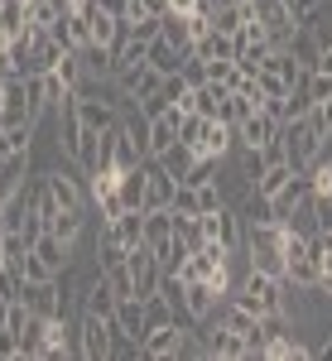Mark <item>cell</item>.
<instances>
[{
  "mask_svg": "<svg viewBox=\"0 0 332 361\" xmlns=\"http://www.w3.org/2000/svg\"><path fill=\"white\" fill-rule=\"evenodd\" d=\"M20 270H25V284H49V279H58L54 270H49V265H44V260L34 255V246L25 250V260H20Z\"/></svg>",
  "mask_w": 332,
  "mask_h": 361,
  "instance_id": "obj_28",
  "label": "cell"
},
{
  "mask_svg": "<svg viewBox=\"0 0 332 361\" xmlns=\"http://www.w3.org/2000/svg\"><path fill=\"white\" fill-rule=\"evenodd\" d=\"M168 207H173L178 217H202V207H197V188H193V183H178V188H173V202H168Z\"/></svg>",
  "mask_w": 332,
  "mask_h": 361,
  "instance_id": "obj_26",
  "label": "cell"
},
{
  "mask_svg": "<svg viewBox=\"0 0 332 361\" xmlns=\"http://www.w3.org/2000/svg\"><path fill=\"white\" fill-rule=\"evenodd\" d=\"M116 304H121V294H116L111 275H106V270H97V275L82 284V313H97V318H116Z\"/></svg>",
  "mask_w": 332,
  "mask_h": 361,
  "instance_id": "obj_7",
  "label": "cell"
},
{
  "mask_svg": "<svg viewBox=\"0 0 332 361\" xmlns=\"http://www.w3.org/2000/svg\"><path fill=\"white\" fill-rule=\"evenodd\" d=\"M323 357H332V342H328V347H323Z\"/></svg>",
  "mask_w": 332,
  "mask_h": 361,
  "instance_id": "obj_40",
  "label": "cell"
},
{
  "mask_svg": "<svg viewBox=\"0 0 332 361\" xmlns=\"http://www.w3.org/2000/svg\"><path fill=\"white\" fill-rule=\"evenodd\" d=\"M111 342H116V323L97 318V313H82V323H78V352L87 361H111Z\"/></svg>",
  "mask_w": 332,
  "mask_h": 361,
  "instance_id": "obj_3",
  "label": "cell"
},
{
  "mask_svg": "<svg viewBox=\"0 0 332 361\" xmlns=\"http://www.w3.org/2000/svg\"><path fill=\"white\" fill-rule=\"evenodd\" d=\"M313 73H332V49H323V54H318V63H313Z\"/></svg>",
  "mask_w": 332,
  "mask_h": 361,
  "instance_id": "obj_36",
  "label": "cell"
},
{
  "mask_svg": "<svg viewBox=\"0 0 332 361\" xmlns=\"http://www.w3.org/2000/svg\"><path fill=\"white\" fill-rule=\"evenodd\" d=\"M121 202L135 207V212H145V164H135V169L121 173Z\"/></svg>",
  "mask_w": 332,
  "mask_h": 361,
  "instance_id": "obj_21",
  "label": "cell"
},
{
  "mask_svg": "<svg viewBox=\"0 0 332 361\" xmlns=\"http://www.w3.org/2000/svg\"><path fill=\"white\" fill-rule=\"evenodd\" d=\"M202 333H207V357H217V361H246L250 357V337L241 333H231V328H207L202 323Z\"/></svg>",
  "mask_w": 332,
  "mask_h": 361,
  "instance_id": "obj_12",
  "label": "cell"
},
{
  "mask_svg": "<svg viewBox=\"0 0 332 361\" xmlns=\"http://www.w3.org/2000/svg\"><path fill=\"white\" fill-rule=\"evenodd\" d=\"M313 212H318V231H332V188L313 193Z\"/></svg>",
  "mask_w": 332,
  "mask_h": 361,
  "instance_id": "obj_32",
  "label": "cell"
},
{
  "mask_svg": "<svg viewBox=\"0 0 332 361\" xmlns=\"http://www.w3.org/2000/svg\"><path fill=\"white\" fill-rule=\"evenodd\" d=\"M125 270H130V279H135V294L140 299H149V294H159V279H164V265H159V255H154V246H130V255H125Z\"/></svg>",
  "mask_w": 332,
  "mask_h": 361,
  "instance_id": "obj_5",
  "label": "cell"
},
{
  "mask_svg": "<svg viewBox=\"0 0 332 361\" xmlns=\"http://www.w3.org/2000/svg\"><path fill=\"white\" fill-rule=\"evenodd\" d=\"M304 92L313 102H328L332 97V73H304Z\"/></svg>",
  "mask_w": 332,
  "mask_h": 361,
  "instance_id": "obj_30",
  "label": "cell"
},
{
  "mask_svg": "<svg viewBox=\"0 0 332 361\" xmlns=\"http://www.w3.org/2000/svg\"><path fill=\"white\" fill-rule=\"evenodd\" d=\"M313 357V352H308L304 342H299V337H270V342H265V347H260V361H308Z\"/></svg>",
  "mask_w": 332,
  "mask_h": 361,
  "instance_id": "obj_16",
  "label": "cell"
},
{
  "mask_svg": "<svg viewBox=\"0 0 332 361\" xmlns=\"http://www.w3.org/2000/svg\"><path fill=\"white\" fill-rule=\"evenodd\" d=\"M159 82H164V73H159V68H149V63H125V68L116 73V87H121V97H125L130 106L149 102V97L159 92Z\"/></svg>",
  "mask_w": 332,
  "mask_h": 361,
  "instance_id": "obj_4",
  "label": "cell"
},
{
  "mask_svg": "<svg viewBox=\"0 0 332 361\" xmlns=\"http://www.w3.org/2000/svg\"><path fill=\"white\" fill-rule=\"evenodd\" d=\"M173 241V207H149L145 212V246L164 250Z\"/></svg>",
  "mask_w": 332,
  "mask_h": 361,
  "instance_id": "obj_15",
  "label": "cell"
},
{
  "mask_svg": "<svg viewBox=\"0 0 332 361\" xmlns=\"http://www.w3.org/2000/svg\"><path fill=\"white\" fill-rule=\"evenodd\" d=\"M279 126H284V121H279V116H270L265 106H260V111H250L246 121L236 126V145H250V149H265L270 140H279Z\"/></svg>",
  "mask_w": 332,
  "mask_h": 361,
  "instance_id": "obj_9",
  "label": "cell"
},
{
  "mask_svg": "<svg viewBox=\"0 0 332 361\" xmlns=\"http://www.w3.org/2000/svg\"><path fill=\"white\" fill-rule=\"evenodd\" d=\"M10 78H15V73H10V63H0V92L10 87Z\"/></svg>",
  "mask_w": 332,
  "mask_h": 361,
  "instance_id": "obj_38",
  "label": "cell"
},
{
  "mask_svg": "<svg viewBox=\"0 0 332 361\" xmlns=\"http://www.w3.org/2000/svg\"><path fill=\"white\" fill-rule=\"evenodd\" d=\"M178 73H183V82H188V87L207 82V63H202L197 54H183V68H178Z\"/></svg>",
  "mask_w": 332,
  "mask_h": 361,
  "instance_id": "obj_31",
  "label": "cell"
},
{
  "mask_svg": "<svg viewBox=\"0 0 332 361\" xmlns=\"http://www.w3.org/2000/svg\"><path fill=\"white\" fill-rule=\"evenodd\" d=\"M168 323H178L173 318V304H168L164 294H149L145 299V328H168Z\"/></svg>",
  "mask_w": 332,
  "mask_h": 361,
  "instance_id": "obj_23",
  "label": "cell"
},
{
  "mask_svg": "<svg viewBox=\"0 0 332 361\" xmlns=\"http://www.w3.org/2000/svg\"><path fill=\"white\" fill-rule=\"evenodd\" d=\"M29 145H34V126H0V159L29 154Z\"/></svg>",
  "mask_w": 332,
  "mask_h": 361,
  "instance_id": "obj_19",
  "label": "cell"
},
{
  "mask_svg": "<svg viewBox=\"0 0 332 361\" xmlns=\"http://www.w3.org/2000/svg\"><path fill=\"white\" fill-rule=\"evenodd\" d=\"M78 169V164H73ZM73 169H49L44 173V188L54 193V202L63 212H87V197H82V183H78V173Z\"/></svg>",
  "mask_w": 332,
  "mask_h": 361,
  "instance_id": "obj_6",
  "label": "cell"
},
{
  "mask_svg": "<svg viewBox=\"0 0 332 361\" xmlns=\"http://www.w3.org/2000/svg\"><path fill=\"white\" fill-rule=\"evenodd\" d=\"M178 121H183V106H164L159 116H149V140H145L149 159H159L168 145H178Z\"/></svg>",
  "mask_w": 332,
  "mask_h": 361,
  "instance_id": "obj_8",
  "label": "cell"
},
{
  "mask_svg": "<svg viewBox=\"0 0 332 361\" xmlns=\"http://www.w3.org/2000/svg\"><path fill=\"white\" fill-rule=\"evenodd\" d=\"M279 140H284V159L299 169V173H308V169L323 159V145L328 140L313 130V121L308 116H289L284 126H279Z\"/></svg>",
  "mask_w": 332,
  "mask_h": 361,
  "instance_id": "obj_1",
  "label": "cell"
},
{
  "mask_svg": "<svg viewBox=\"0 0 332 361\" xmlns=\"http://www.w3.org/2000/svg\"><path fill=\"white\" fill-rule=\"evenodd\" d=\"M193 5H197V0H168V10H178V15H188Z\"/></svg>",
  "mask_w": 332,
  "mask_h": 361,
  "instance_id": "obj_37",
  "label": "cell"
},
{
  "mask_svg": "<svg viewBox=\"0 0 332 361\" xmlns=\"http://www.w3.org/2000/svg\"><path fill=\"white\" fill-rule=\"evenodd\" d=\"M217 5H221V0H197V5H193V15H202V20H212V15H217Z\"/></svg>",
  "mask_w": 332,
  "mask_h": 361,
  "instance_id": "obj_35",
  "label": "cell"
},
{
  "mask_svg": "<svg viewBox=\"0 0 332 361\" xmlns=\"http://www.w3.org/2000/svg\"><path fill=\"white\" fill-rule=\"evenodd\" d=\"M197 207H202V212H217V207H226V193L217 188V178L197 188Z\"/></svg>",
  "mask_w": 332,
  "mask_h": 361,
  "instance_id": "obj_33",
  "label": "cell"
},
{
  "mask_svg": "<svg viewBox=\"0 0 332 361\" xmlns=\"http://www.w3.org/2000/svg\"><path fill=\"white\" fill-rule=\"evenodd\" d=\"M173 188H178V178L159 159H145V212L149 207H168L173 202Z\"/></svg>",
  "mask_w": 332,
  "mask_h": 361,
  "instance_id": "obj_13",
  "label": "cell"
},
{
  "mask_svg": "<svg viewBox=\"0 0 332 361\" xmlns=\"http://www.w3.org/2000/svg\"><path fill=\"white\" fill-rule=\"evenodd\" d=\"M68 10H73L68 0H34V5H29V29H49L54 20H63Z\"/></svg>",
  "mask_w": 332,
  "mask_h": 361,
  "instance_id": "obj_22",
  "label": "cell"
},
{
  "mask_svg": "<svg viewBox=\"0 0 332 361\" xmlns=\"http://www.w3.org/2000/svg\"><path fill=\"white\" fill-rule=\"evenodd\" d=\"M25 5H34V0H25Z\"/></svg>",
  "mask_w": 332,
  "mask_h": 361,
  "instance_id": "obj_42",
  "label": "cell"
},
{
  "mask_svg": "<svg viewBox=\"0 0 332 361\" xmlns=\"http://www.w3.org/2000/svg\"><path fill=\"white\" fill-rule=\"evenodd\" d=\"M265 164H270V159H265V149H250V145H241V178H246L250 188H255V178L265 173Z\"/></svg>",
  "mask_w": 332,
  "mask_h": 361,
  "instance_id": "obj_27",
  "label": "cell"
},
{
  "mask_svg": "<svg viewBox=\"0 0 332 361\" xmlns=\"http://www.w3.org/2000/svg\"><path fill=\"white\" fill-rule=\"evenodd\" d=\"M0 304H5V294H0Z\"/></svg>",
  "mask_w": 332,
  "mask_h": 361,
  "instance_id": "obj_41",
  "label": "cell"
},
{
  "mask_svg": "<svg viewBox=\"0 0 332 361\" xmlns=\"http://www.w3.org/2000/svg\"><path fill=\"white\" fill-rule=\"evenodd\" d=\"M159 164H164L168 173H173V178H178V183H183V178H188V173H193L197 154H193V149H188V145H183V140H178V145H168L164 154H159Z\"/></svg>",
  "mask_w": 332,
  "mask_h": 361,
  "instance_id": "obj_20",
  "label": "cell"
},
{
  "mask_svg": "<svg viewBox=\"0 0 332 361\" xmlns=\"http://www.w3.org/2000/svg\"><path fill=\"white\" fill-rule=\"evenodd\" d=\"M102 226H106L111 236H121L125 246H140L145 241V212H135V207H125L116 222H102Z\"/></svg>",
  "mask_w": 332,
  "mask_h": 361,
  "instance_id": "obj_18",
  "label": "cell"
},
{
  "mask_svg": "<svg viewBox=\"0 0 332 361\" xmlns=\"http://www.w3.org/2000/svg\"><path fill=\"white\" fill-rule=\"evenodd\" d=\"M308 121H313V130L323 140H332V97L328 102H313V106H308Z\"/></svg>",
  "mask_w": 332,
  "mask_h": 361,
  "instance_id": "obj_29",
  "label": "cell"
},
{
  "mask_svg": "<svg viewBox=\"0 0 332 361\" xmlns=\"http://www.w3.org/2000/svg\"><path fill=\"white\" fill-rule=\"evenodd\" d=\"M289 54L299 58V68H304V73H313V63H318L323 49H318V39H313L308 29H299V34H294V44H289Z\"/></svg>",
  "mask_w": 332,
  "mask_h": 361,
  "instance_id": "obj_24",
  "label": "cell"
},
{
  "mask_svg": "<svg viewBox=\"0 0 332 361\" xmlns=\"http://www.w3.org/2000/svg\"><path fill=\"white\" fill-rule=\"evenodd\" d=\"M183 342H188V328H183V323H168V328H149V333H145V357H149V361L183 357Z\"/></svg>",
  "mask_w": 332,
  "mask_h": 361,
  "instance_id": "obj_11",
  "label": "cell"
},
{
  "mask_svg": "<svg viewBox=\"0 0 332 361\" xmlns=\"http://www.w3.org/2000/svg\"><path fill=\"white\" fill-rule=\"evenodd\" d=\"M82 222H87V212H58L54 222H49V231H54V236H63V241H73V246H78V236H82Z\"/></svg>",
  "mask_w": 332,
  "mask_h": 361,
  "instance_id": "obj_25",
  "label": "cell"
},
{
  "mask_svg": "<svg viewBox=\"0 0 332 361\" xmlns=\"http://www.w3.org/2000/svg\"><path fill=\"white\" fill-rule=\"evenodd\" d=\"M260 25H265V39H270L275 49H289V44H294V34L304 29V25H294V15H289V10H284L279 0L260 10Z\"/></svg>",
  "mask_w": 332,
  "mask_h": 361,
  "instance_id": "obj_14",
  "label": "cell"
},
{
  "mask_svg": "<svg viewBox=\"0 0 332 361\" xmlns=\"http://www.w3.org/2000/svg\"><path fill=\"white\" fill-rule=\"evenodd\" d=\"M5 265H10V255H5V246H0V270H5Z\"/></svg>",
  "mask_w": 332,
  "mask_h": 361,
  "instance_id": "obj_39",
  "label": "cell"
},
{
  "mask_svg": "<svg viewBox=\"0 0 332 361\" xmlns=\"http://www.w3.org/2000/svg\"><path fill=\"white\" fill-rule=\"evenodd\" d=\"M217 304H221V294L207 284V279H188V284H183V313L193 318V328L197 323H212Z\"/></svg>",
  "mask_w": 332,
  "mask_h": 361,
  "instance_id": "obj_10",
  "label": "cell"
},
{
  "mask_svg": "<svg viewBox=\"0 0 332 361\" xmlns=\"http://www.w3.org/2000/svg\"><path fill=\"white\" fill-rule=\"evenodd\" d=\"M145 63H149V68H159V73H164V78H173V73H178V68H183V54H178V49H173V44H168L164 34H159V39H154V44H149V49H145Z\"/></svg>",
  "mask_w": 332,
  "mask_h": 361,
  "instance_id": "obj_17",
  "label": "cell"
},
{
  "mask_svg": "<svg viewBox=\"0 0 332 361\" xmlns=\"http://www.w3.org/2000/svg\"><path fill=\"white\" fill-rule=\"evenodd\" d=\"M197 226H202V241L207 246H221L226 255H241V236H246V222H241V212L226 202V207H217V212H202L197 217Z\"/></svg>",
  "mask_w": 332,
  "mask_h": 361,
  "instance_id": "obj_2",
  "label": "cell"
},
{
  "mask_svg": "<svg viewBox=\"0 0 332 361\" xmlns=\"http://www.w3.org/2000/svg\"><path fill=\"white\" fill-rule=\"evenodd\" d=\"M289 15H294V25H308L313 20V10H318V0H279Z\"/></svg>",
  "mask_w": 332,
  "mask_h": 361,
  "instance_id": "obj_34",
  "label": "cell"
}]
</instances>
